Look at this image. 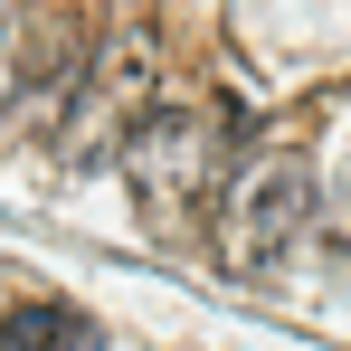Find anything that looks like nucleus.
<instances>
[{"label": "nucleus", "instance_id": "nucleus-3", "mask_svg": "<svg viewBox=\"0 0 351 351\" xmlns=\"http://www.w3.org/2000/svg\"><path fill=\"white\" fill-rule=\"evenodd\" d=\"M152 86H162V38L152 29H123L114 48H95V66L76 76V114H66V162L95 171L114 162L123 133L152 114Z\"/></svg>", "mask_w": 351, "mask_h": 351}, {"label": "nucleus", "instance_id": "nucleus-4", "mask_svg": "<svg viewBox=\"0 0 351 351\" xmlns=\"http://www.w3.org/2000/svg\"><path fill=\"white\" fill-rule=\"evenodd\" d=\"M86 342H95V323L76 304H19V313H0V351H86Z\"/></svg>", "mask_w": 351, "mask_h": 351}, {"label": "nucleus", "instance_id": "nucleus-2", "mask_svg": "<svg viewBox=\"0 0 351 351\" xmlns=\"http://www.w3.org/2000/svg\"><path fill=\"white\" fill-rule=\"evenodd\" d=\"M304 219H313V162L294 143L247 152L228 171V199H219V256L237 276H266V266H285V247L304 237Z\"/></svg>", "mask_w": 351, "mask_h": 351}, {"label": "nucleus", "instance_id": "nucleus-1", "mask_svg": "<svg viewBox=\"0 0 351 351\" xmlns=\"http://www.w3.org/2000/svg\"><path fill=\"white\" fill-rule=\"evenodd\" d=\"M228 143H237L228 105H152L123 133V190H133V209H143L152 237H180L199 219V199L228 171Z\"/></svg>", "mask_w": 351, "mask_h": 351}, {"label": "nucleus", "instance_id": "nucleus-5", "mask_svg": "<svg viewBox=\"0 0 351 351\" xmlns=\"http://www.w3.org/2000/svg\"><path fill=\"white\" fill-rule=\"evenodd\" d=\"M29 38H38V29H29V0H0V114H10L19 86H29V58H38Z\"/></svg>", "mask_w": 351, "mask_h": 351}]
</instances>
